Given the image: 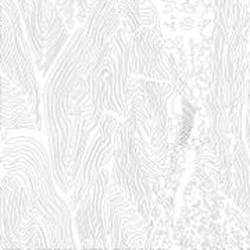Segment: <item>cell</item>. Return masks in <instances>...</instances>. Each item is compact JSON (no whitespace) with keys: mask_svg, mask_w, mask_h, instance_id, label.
<instances>
[{"mask_svg":"<svg viewBox=\"0 0 250 250\" xmlns=\"http://www.w3.org/2000/svg\"><path fill=\"white\" fill-rule=\"evenodd\" d=\"M93 56L83 27L75 29L49 72L42 93V116L54 178L68 196L99 126L86 78Z\"/></svg>","mask_w":250,"mask_h":250,"instance_id":"6da1fadb","label":"cell"},{"mask_svg":"<svg viewBox=\"0 0 250 250\" xmlns=\"http://www.w3.org/2000/svg\"><path fill=\"white\" fill-rule=\"evenodd\" d=\"M1 172L18 178L47 229L56 249H75L72 211L60 196L49 150L34 136L16 135L1 141Z\"/></svg>","mask_w":250,"mask_h":250,"instance_id":"7a4b0ae2","label":"cell"},{"mask_svg":"<svg viewBox=\"0 0 250 250\" xmlns=\"http://www.w3.org/2000/svg\"><path fill=\"white\" fill-rule=\"evenodd\" d=\"M161 175L153 147L139 131L135 114L129 111L117 131L110 177L147 223L152 215V187L160 184Z\"/></svg>","mask_w":250,"mask_h":250,"instance_id":"3957f363","label":"cell"},{"mask_svg":"<svg viewBox=\"0 0 250 250\" xmlns=\"http://www.w3.org/2000/svg\"><path fill=\"white\" fill-rule=\"evenodd\" d=\"M136 68L138 59L132 36L121 27L113 41L95 53L86 77L98 123L106 111L121 120L129 114Z\"/></svg>","mask_w":250,"mask_h":250,"instance_id":"277c9868","label":"cell"},{"mask_svg":"<svg viewBox=\"0 0 250 250\" xmlns=\"http://www.w3.org/2000/svg\"><path fill=\"white\" fill-rule=\"evenodd\" d=\"M1 3V57L0 70L11 82L21 88L27 96L31 111L34 114L38 131H42L43 116L41 111L42 96L36 65L27 32H24V21L14 0H0Z\"/></svg>","mask_w":250,"mask_h":250,"instance_id":"5b68a950","label":"cell"},{"mask_svg":"<svg viewBox=\"0 0 250 250\" xmlns=\"http://www.w3.org/2000/svg\"><path fill=\"white\" fill-rule=\"evenodd\" d=\"M36 70L47 78L71 38V31L54 0H17Z\"/></svg>","mask_w":250,"mask_h":250,"instance_id":"8992f818","label":"cell"},{"mask_svg":"<svg viewBox=\"0 0 250 250\" xmlns=\"http://www.w3.org/2000/svg\"><path fill=\"white\" fill-rule=\"evenodd\" d=\"M110 182L106 167L86 189L74 211V227L82 248H110L104 215Z\"/></svg>","mask_w":250,"mask_h":250,"instance_id":"52a82bcc","label":"cell"},{"mask_svg":"<svg viewBox=\"0 0 250 250\" xmlns=\"http://www.w3.org/2000/svg\"><path fill=\"white\" fill-rule=\"evenodd\" d=\"M106 231L110 248L139 249L147 238V221L111 181L106 199Z\"/></svg>","mask_w":250,"mask_h":250,"instance_id":"ba28073f","label":"cell"},{"mask_svg":"<svg viewBox=\"0 0 250 250\" xmlns=\"http://www.w3.org/2000/svg\"><path fill=\"white\" fill-rule=\"evenodd\" d=\"M120 121L121 118H118L116 114L108 113V111H106L102 117L98 129L95 131L86 147V152L83 154L78 175L70 193L71 211H75L81 197L83 196L86 189L98 178L99 174L107 167V164L113 159L114 150H116V135L120 126Z\"/></svg>","mask_w":250,"mask_h":250,"instance_id":"9c48e42d","label":"cell"},{"mask_svg":"<svg viewBox=\"0 0 250 250\" xmlns=\"http://www.w3.org/2000/svg\"><path fill=\"white\" fill-rule=\"evenodd\" d=\"M1 248L18 249L20 236L28 217L35 211L25 185L16 177L1 172Z\"/></svg>","mask_w":250,"mask_h":250,"instance_id":"30bf717a","label":"cell"},{"mask_svg":"<svg viewBox=\"0 0 250 250\" xmlns=\"http://www.w3.org/2000/svg\"><path fill=\"white\" fill-rule=\"evenodd\" d=\"M120 28L121 18L117 10L116 0H98L83 22L85 39L93 53H98L110 43Z\"/></svg>","mask_w":250,"mask_h":250,"instance_id":"8fae6325","label":"cell"},{"mask_svg":"<svg viewBox=\"0 0 250 250\" xmlns=\"http://www.w3.org/2000/svg\"><path fill=\"white\" fill-rule=\"evenodd\" d=\"M1 128L7 131H38L27 96L6 75H1Z\"/></svg>","mask_w":250,"mask_h":250,"instance_id":"7c38bea8","label":"cell"},{"mask_svg":"<svg viewBox=\"0 0 250 250\" xmlns=\"http://www.w3.org/2000/svg\"><path fill=\"white\" fill-rule=\"evenodd\" d=\"M132 36L138 68L136 77L152 80L153 74L166 59V49L163 42V31L150 27H139Z\"/></svg>","mask_w":250,"mask_h":250,"instance_id":"4fadbf2b","label":"cell"},{"mask_svg":"<svg viewBox=\"0 0 250 250\" xmlns=\"http://www.w3.org/2000/svg\"><path fill=\"white\" fill-rule=\"evenodd\" d=\"M116 6L121 18V27L129 35H134L135 31L141 27V0H116Z\"/></svg>","mask_w":250,"mask_h":250,"instance_id":"5bb4252c","label":"cell"},{"mask_svg":"<svg viewBox=\"0 0 250 250\" xmlns=\"http://www.w3.org/2000/svg\"><path fill=\"white\" fill-rule=\"evenodd\" d=\"M139 16H141V27H150L161 31L160 16L152 0H141Z\"/></svg>","mask_w":250,"mask_h":250,"instance_id":"9a60e30c","label":"cell"},{"mask_svg":"<svg viewBox=\"0 0 250 250\" xmlns=\"http://www.w3.org/2000/svg\"><path fill=\"white\" fill-rule=\"evenodd\" d=\"M54 3L57 4V7L62 10V16L67 21V25L72 32V29L75 28L74 22V16L77 13V0H54Z\"/></svg>","mask_w":250,"mask_h":250,"instance_id":"2e32d148","label":"cell"},{"mask_svg":"<svg viewBox=\"0 0 250 250\" xmlns=\"http://www.w3.org/2000/svg\"><path fill=\"white\" fill-rule=\"evenodd\" d=\"M246 113H245V142L250 154V98H246Z\"/></svg>","mask_w":250,"mask_h":250,"instance_id":"e0dca14e","label":"cell"},{"mask_svg":"<svg viewBox=\"0 0 250 250\" xmlns=\"http://www.w3.org/2000/svg\"><path fill=\"white\" fill-rule=\"evenodd\" d=\"M246 96L250 98V25H249V71H248V82H246Z\"/></svg>","mask_w":250,"mask_h":250,"instance_id":"ac0fdd59","label":"cell"},{"mask_svg":"<svg viewBox=\"0 0 250 250\" xmlns=\"http://www.w3.org/2000/svg\"><path fill=\"white\" fill-rule=\"evenodd\" d=\"M245 3H248V4H250V0H243Z\"/></svg>","mask_w":250,"mask_h":250,"instance_id":"d6986e66","label":"cell"}]
</instances>
